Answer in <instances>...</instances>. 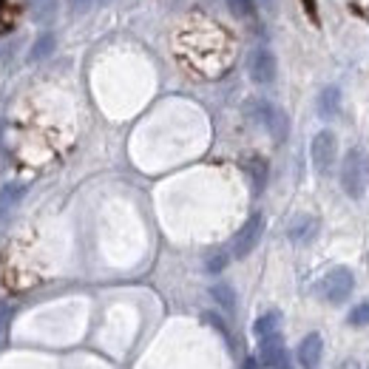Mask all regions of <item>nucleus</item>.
Listing matches in <instances>:
<instances>
[{
  "instance_id": "nucleus-1",
  "label": "nucleus",
  "mask_w": 369,
  "mask_h": 369,
  "mask_svg": "<svg viewBox=\"0 0 369 369\" xmlns=\"http://www.w3.org/2000/svg\"><path fill=\"white\" fill-rule=\"evenodd\" d=\"M341 188L349 199H361L369 188V159L361 148L346 151L341 162Z\"/></svg>"
},
{
  "instance_id": "nucleus-2",
  "label": "nucleus",
  "mask_w": 369,
  "mask_h": 369,
  "mask_svg": "<svg viewBox=\"0 0 369 369\" xmlns=\"http://www.w3.org/2000/svg\"><path fill=\"white\" fill-rule=\"evenodd\" d=\"M248 114L259 122V126H265V128L273 134L276 143H284V140H287V134H290L287 114H284L282 108H276L273 102H267V99H253V102L248 105Z\"/></svg>"
},
{
  "instance_id": "nucleus-3",
  "label": "nucleus",
  "mask_w": 369,
  "mask_h": 369,
  "mask_svg": "<svg viewBox=\"0 0 369 369\" xmlns=\"http://www.w3.org/2000/svg\"><path fill=\"white\" fill-rule=\"evenodd\" d=\"M262 233H265V219H262V213H253L248 222L241 224V230L233 238V256L248 259L256 250V244L262 241Z\"/></svg>"
},
{
  "instance_id": "nucleus-4",
  "label": "nucleus",
  "mask_w": 369,
  "mask_h": 369,
  "mask_svg": "<svg viewBox=\"0 0 369 369\" xmlns=\"http://www.w3.org/2000/svg\"><path fill=\"white\" fill-rule=\"evenodd\" d=\"M335 154H338V140H335V134H332V131H318L315 140H313L310 157H313V168H315L321 176L332 171Z\"/></svg>"
},
{
  "instance_id": "nucleus-5",
  "label": "nucleus",
  "mask_w": 369,
  "mask_h": 369,
  "mask_svg": "<svg viewBox=\"0 0 369 369\" xmlns=\"http://www.w3.org/2000/svg\"><path fill=\"white\" fill-rule=\"evenodd\" d=\"M352 287H355V276H352L346 267H335V270H329V273L324 276V282H321V296H324L327 301H332V304H341V301L349 298Z\"/></svg>"
},
{
  "instance_id": "nucleus-6",
  "label": "nucleus",
  "mask_w": 369,
  "mask_h": 369,
  "mask_svg": "<svg viewBox=\"0 0 369 369\" xmlns=\"http://www.w3.org/2000/svg\"><path fill=\"white\" fill-rule=\"evenodd\" d=\"M284 358H287V352H284V338H282V332H273V335L259 338V361H262V366L282 369V366H284Z\"/></svg>"
},
{
  "instance_id": "nucleus-7",
  "label": "nucleus",
  "mask_w": 369,
  "mask_h": 369,
  "mask_svg": "<svg viewBox=\"0 0 369 369\" xmlns=\"http://www.w3.org/2000/svg\"><path fill=\"white\" fill-rule=\"evenodd\" d=\"M298 363L304 366V369H318L321 366V355H324V341H321V335L318 332H310L301 344H298Z\"/></svg>"
},
{
  "instance_id": "nucleus-8",
  "label": "nucleus",
  "mask_w": 369,
  "mask_h": 369,
  "mask_svg": "<svg viewBox=\"0 0 369 369\" xmlns=\"http://www.w3.org/2000/svg\"><path fill=\"white\" fill-rule=\"evenodd\" d=\"M250 77L256 83H262V85L273 83L276 80V57L270 52H265V49L253 52V57H250Z\"/></svg>"
},
{
  "instance_id": "nucleus-9",
  "label": "nucleus",
  "mask_w": 369,
  "mask_h": 369,
  "mask_svg": "<svg viewBox=\"0 0 369 369\" xmlns=\"http://www.w3.org/2000/svg\"><path fill=\"white\" fill-rule=\"evenodd\" d=\"M315 233H318V219H313V216H298V219L290 224V238H293L296 244L313 241Z\"/></svg>"
},
{
  "instance_id": "nucleus-10",
  "label": "nucleus",
  "mask_w": 369,
  "mask_h": 369,
  "mask_svg": "<svg viewBox=\"0 0 369 369\" xmlns=\"http://www.w3.org/2000/svg\"><path fill=\"white\" fill-rule=\"evenodd\" d=\"M338 108H341V91H338V85H327L318 94V114L324 119H332L338 114Z\"/></svg>"
},
{
  "instance_id": "nucleus-11",
  "label": "nucleus",
  "mask_w": 369,
  "mask_h": 369,
  "mask_svg": "<svg viewBox=\"0 0 369 369\" xmlns=\"http://www.w3.org/2000/svg\"><path fill=\"white\" fill-rule=\"evenodd\" d=\"M279 327H282V313H279V310H270V313H265V315H259V318H256L253 332H256L259 338H265V335L279 332Z\"/></svg>"
},
{
  "instance_id": "nucleus-12",
  "label": "nucleus",
  "mask_w": 369,
  "mask_h": 369,
  "mask_svg": "<svg viewBox=\"0 0 369 369\" xmlns=\"http://www.w3.org/2000/svg\"><path fill=\"white\" fill-rule=\"evenodd\" d=\"M210 296H213V301H216L224 313H233V310H236V293H233L227 284H216V287H210Z\"/></svg>"
},
{
  "instance_id": "nucleus-13",
  "label": "nucleus",
  "mask_w": 369,
  "mask_h": 369,
  "mask_svg": "<svg viewBox=\"0 0 369 369\" xmlns=\"http://www.w3.org/2000/svg\"><path fill=\"white\" fill-rule=\"evenodd\" d=\"M18 23V6L9 4V0H0V35L12 32Z\"/></svg>"
},
{
  "instance_id": "nucleus-14",
  "label": "nucleus",
  "mask_w": 369,
  "mask_h": 369,
  "mask_svg": "<svg viewBox=\"0 0 369 369\" xmlns=\"http://www.w3.org/2000/svg\"><path fill=\"white\" fill-rule=\"evenodd\" d=\"M248 171H250V176H253L256 190H262L265 182H267V162L259 159V157H250V159H248Z\"/></svg>"
},
{
  "instance_id": "nucleus-15",
  "label": "nucleus",
  "mask_w": 369,
  "mask_h": 369,
  "mask_svg": "<svg viewBox=\"0 0 369 369\" xmlns=\"http://www.w3.org/2000/svg\"><path fill=\"white\" fill-rule=\"evenodd\" d=\"M227 6L236 18H244V20H256V9H253V0H227Z\"/></svg>"
},
{
  "instance_id": "nucleus-16",
  "label": "nucleus",
  "mask_w": 369,
  "mask_h": 369,
  "mask_svg": "<svg viewBox=\"0 0 369 369\" xmlns=\"http://www.w3.org/2000/svg\"><path fill=\"white\" fill-rule=\"evenodd\" d=\"M227 262H230V256H227L224 250L207 253V259H205V270H207V273H222V270L227 267Z\"/></svg>"
},
{
  "instance_id": "nucleus-17",
  "label": "nucleus",
  "mask_w": 369,
  "mask_h": 369,
  "mask_svg": "<svg viewBox=\"0 0 369 369\" xmlns=\"http://www.w3.org/2000/svg\"><path fill=\"white\" fill-rule=\"evenodd\" d=\"M346 321H349L352 327H366V324H369V301H363V304H355V307L349 310Z\"/></svg>"
},
{
  "instance_id": "nucleus-18",
  "label": "nucleus",
  "mask_w": 369,
  "mask_h": 369,
  "mask_svg": "<svg viewBox=\"0 0 369 369\" xmlns=\"http://www.w3.org/2000/svg\"><path fill=\"white\" fill-rule=\"evenodd\" d=\"M23 196L20 188H4V193H0V216H4L6 210H12L18 205V199Z\"/></svg>"
},
{
  "instance_id": "nucleus-19",
  "label": "nucleus",
  "mask_w": 369,
  "mask_h": 369,
  "mask_svg": "<svg viewBox=\"0 0 369 369\" xmlns=\"http://www.w3.org/2000/svg\"><path fill=\"white\" fill-rule=\"evenodd\" d=\"M301 6H304V12H307V18L318 26V23H321V18H318V6H315V0H301Z\"/></svg>"
},
{
  "instance_id": "nucleus-20",
  "label": "nucleus",
  "mask_w": 369,
  "mask_h": 369,
  "mask_svg": "<svg viewBox=\"0 0 369 369\" xmlns=\"http://www.w3.org/2000/svg\"><path fill=\"white\" fill-rule=\"evenodd\" d=\"M9 321H12V307H0V335H4L9 329Z\"/></svg>"
},
{
  "instance_id": "nucleus-21",
  "label": "nucleus",
  "mask_w": 369,
  "mask_h": 369,
  "mask_svg": "<svg viewBox=\"0 0 369 369\" xmlns=\"http://www.w3.org/2000/svg\"><path fill=\"white\" fill-rule=\"evenodd\" d=\"M241 369H262V361L250 355V358H244V363H241Z\"/></svg>"
}]
</instances>
